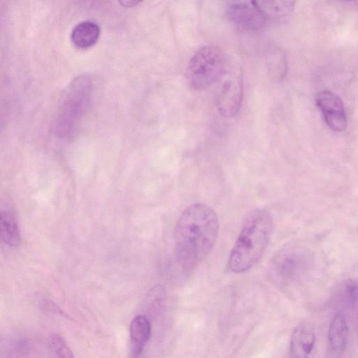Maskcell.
<instances>
[{
    "label": "cell",
    "mask_w": 358,
    "mask_h": 358,
    "mask_svg": "<svg viewBox=\"0 0 358 358\" xmlns=\"http://www.w3.org/2000/svg\"><path fill=\"white\" fill-rule=\"evenodd\" d=\"M341 1H345V2H352V1H353L355 0H341Z\"/></svg>",
    "instance_id": "cell-19"
},
{
    "label": "cell",
    "mask_w": 358,
    "mask_h": 358,
    "mask_svg": "<svg viewBox=\"0 0 358 358\" xmlns=\"http://www.w3.org/2000/svg\"><path fill=\"white\" fill-rule=\"evenodd\" d=\"M227 67L223 50L214 45L199 49L191 58L187 69V77L191 87L205 90L215 84Z\"/></svg>",
    "instance_id": "cell-4"
},
{
    "label": "cell",
    "mask_w": 358,
    "mask_h": 358,
    "mask_svg": "<svg viewBox=\"0 0 358 358\" xmlns=\"http://www.w3.org/2000/svg\"><path fill=\"white\" fill-rule=\"evenodd\" d=\"M310 264V255L307 250L297 245H289L273 257L272 270L280 280L292 281L303 274Z\"/></svg>",
    "instance_id": "cell-6"
},
{
    "label": "cell",
    "mask_w": 358,
    "mask_h": 358,
    "mask_svg": "<svg viewBox=\"0 0 358 358\" xmlns=\"http://www.w3.org/2000/svg\"><path fill=\"white\" fill-rule=\"evenodd\" d=\"M131 350L133 357L140 355L144 350L151 336V324L143 315L135 316L129 327Z\"/></svg>",
    "instance_id": "cell-11"
},
{
    "label": "cell",
    "mask_w": 358,
    "mask_h": 358,
    "mask_svg": "<svg viewBox=\"0 0 358 358\" xmlns=\"http://www.w3.org/2000/svg\"><path fill=\"white\" fill-rule=\"evenodd\" d=\"M119 3L124 8H131L137 6L143 0H117Z\"/></svg>",
    "instance_id": "cell-18"
},
{
    "label": "cell",
    "mask_w": 358,
    "mask_h": 358,
    "mask_svg": "<svg viewBox=\"0 0 358 358\" xmlns=\"http://www.w3.org/2000/svg\"><path fill=\"white\" fill-rule=\"evenodd\" d=\"M315 333L313 325L308 322L298 324L292 331L290 345V356L304 358L310 355L314 348Z\"/></svg>",
    "instance_id": "cell-9"
},
{
    "label": "cell",
    "mask_w": 358,
    "mask_h": 358,
    "mask_svg": "<svg viewBox=\"0 0 358 358\" xmlns=\"http://www.w3.org/2000/svg\"><path fill=\"white\" fill-rule=\"evenodd\" d=\"M224 3L227 18L238 28L256 31L265 26L267 19L254 0H224Z\"/></svg>",
    "instance_id": "cell-7"
},
{
    "label": "cell",
    "mask_w": 358,
    "mask_h": 358,
    "mask_svg": "<svg viewBox=\"0 0 358 358\" xmlns=\"http://www.w3.org/2000/svg\"><path fill=\"white\" fill-rule=\"evenodd\" d=\"M256 6L269 20H282L293 13L296 0H254Z\"/></svg>",
    "instance_id": "cell-12"
},
{
    "label": "cell",
    "mask_w": 358,
    "mask_h": 358,
    "mask_svg": "<svg viewBox=\"0 0 358 358\" xmlns=\"http://www.w3.org/2000/svg\"><path fill=\"white\" fill-rule=\"evenodd\" d=\"M94 81L89 75L75 78L68 86L53 123V133L61 139L71 138L90 106Z\"/></svg>",
    "instance_id": "cell-3"
},
{
    "label": "cell",
    "mask_w": 358,
    "mask_h": 358,
    "mask_svg": "<svg viewBox=\"0 0 358 358\" xmlns=\"http://www.w3.org/2000/svg\"><path fill=\"white\" fill-rule=\"evenodd\" d=\"M0 236L2 242L10 247L18 246L21 241L16 217L13 213L7 208L1 210Z\"/></svg>",
    "instance_id": "cell-14"
},
{
    "label": "cell",
    "mask_w": 358,
    "mask_h": 358,
    "mask_svg": "<svg viewBox=\"0 0 358 358\" xmlns=\"http://www.w3.org/2000/svg\"><path fill=\"white\" fill-rule=\"evenodd\" d=\"M348 327L344 315L337 313L332 318L328 332V348L331 357H340L345 350Z\"/></svg>",
    "instance_id": "cell-10"
},
{
    "label": "cell",
    "mask_w": 358,
    "mask_h": 358,
    "mask_svg": "<svg viewBox=\"0 0 358 358\" xmlns=\"http://www.w3.org/2000/svg\"><path fill=\"white\" fill-rule=\"evenodd\" d=\"M273 230V220L265 210L256 209L244 220L231 250L228 268L234 273L246 272L263 256Z\"/></svg>",
    "instance_id": "cell-2"
},
{
    "label": "cell",
    "mask_w": 358,
    "mask_h": 358,
    "mask_svg": "<svg viewBox=\"0 0 358 358\" xmlns=\"http://www.w3.org/2000/svg\"><path fill=\"white\" fill-rule=\"evenodd\" d=\"M99 36L100 28L99 25L94 22L85 20L73 27L71 39L74 46L85 50L95 45Z\"/></svg>",
    "instance_id": "cell-13"
},
{
    "label": "cell",
    "mask_w": 358,
    "mask_h": 358,
    "mask_svg": "<svg viewBox=\"0 0 358 358\" xmlns=\"http://www.w3.org/2000/svg\"><path fill=\"white\" fill-rule=\"evenodd\" d=\"M50 345L52 351L59 357H72V351L67 345L64 338L58 335L53 334L50 338Z\"/></svg>",
    "instance_id": "cell-16"
},
{
    "label": "cell",
    "mask_w": 358,
    "mask_h": 358,
    "mask_svg": "<svg viewBox=\"0 0 358 358\" xmlns=\"http://www.w3.org/2000/svg\"><path fill=\"white\" fill-rule=\"evenodd\" d=\"M218 232V218L210 207L201 203L188 206L174 229V253L178 263L189 269L202 262L213 248Z\"/></svg>",
    "instance_id": "cell-1"
},
{
    "label": "cell",
    "mask_w": 358,
    "mask_h": 358,
    "mask_svg": "<svg viewBox=\"0 0 358 358\" xmlns=\"http://www.w3.org/2000/svg\"><path fill=\"white\" fill-rule=\"evenodd\" d=\"M215 105L222 116L233 117L240 110L243 99V77L240 68L227 66L215 83Z\"/></svg>",
    "instance_id": "cell-5"
},
{
    "label": "cell",
    "mask_w": 358,
    "mask_h": 358,
    "mask_svg": "<svg viewBox=\"0 0 358 358\" xmlns=\"http://www.w3.org/2000/svg\"><path fill=\"white\" fill-rule=\"evenodd\" d=\"M316 105L327 125L335 131H343L347 127V117L341 99L329 90H322L315 96Z\"/></svg>",
    "instance_id": "cell-8"
},
{
    "label": "cell",
    "mask_w": 358,
    "mask_h": 358,
    "mask_svg": "<svg viewBox=\"0 0 358 358\" xmlns=\"http://www.w3.org/2000/svg\"><path fill=\"white\" fill-rule=\"evenodd\" d=\"M266 63L269 76L273 81L279 82L285 78L287 63L285 54L281 49H269L266 55Z\"/></svg>",
    "instance_id": "cell-15"
},
{
    "label": "cell",
    "mask_w": 358,
    "mask_h": 358,
    "mask_svg": "<svg viewBox=\"0 0 358 358\" xmlns=\"http://www.w3.org/2000/svg\"><path fill=\"white\" fill-rule=\"evenodd\" d=\"M346 298L352 303L358 305V277L349 279L345 285Z\"/></svg>",
    "instance_id": "cell-17"
}]
</instances>
